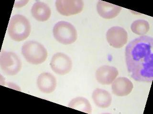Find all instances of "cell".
<instances>
[{"mask_svg":"<svg viewBox=\"0 0 153 114\" xmlns=\"http://www.w3.org/2000/svg\"><path fill=\"white\" fill-rule=\"evenodd\" d=\"M31 13L33 18L39 21L48 20L51 16V9L47 4L41 1H37L33 4Z\"/></svg>","mask_w":153,"mask_h":114,"instance_id":"cell-13","label":"cell"},{"mask_svg":"<svg viewBox=\"0 0 153 114\" xmlns=\"http://www.w3.org/2000/svg\"><path fill=\"white\" fill-rule=\"evenodd\" d=\"M68 107L88 114L92 112L91 104L85 97H77L72 99L68 104Z\"/></svg>","mask_w":153,"mask_h":114,"instance_id":"cell-15","label":"cell"},{"mask_svg":"<svg viewBox=\"0 0 153 114\" xmlns=\"http://www.w3.org/2000/svg\"><path fill=\"white\" fill-rule=\"evenodd\" d=\"M112 92L117 96H124L130 94L134 88L131 81L125 77H119L112 84Z\"/></svg>","mask_w":153,"mask_h":114,"instance_id":"cell-10","label":"cell"},{"mask_svg":"<svg viewBox=\"0 0 153 114\" xmlns=\"http://www.w3.org/2000/svg\"><path fill=\"white\" fill-rule=\"evenodd\" d=\"M50 65L53 71L56 73L63 75L71 70L72 61L68 55L59 52L53 56Z\"/></svg>","mask_w":153,"mask_h":114,"instance_id":"cell-6","label":"cell"},{"mask_svg":"<svg viewBox=\"0 0 153 114\" xmlns=\"http://www.w3.org/2000/svg\"><path fill=\"white\" fill-rule=\"evenodd\" d=\"M118 75L116 68L110 66H103L98 69L96 72V80L101 84L109 85L112 84Z\"/></svg>","mask_w":153,"mask_h":114,"instance_id":"cell-9","label":"cell"},{"mask_svg":"<svg viewBox=\"0 0 153 114\" xmlns=\"http://www.w3.org/2000/svg\"><path fill=\"white\" fill-rule=\"evenodd\" d=\"M0 66L6 75H16L20 71L22 62L16 54L9 51H2L0 56Z\"/></svg>","mask_w":153,"mask_h":114,"instance_id":"cell-5","label":"cell"},{"mask_svg":"<svg viewBox=\"0 0 153 114\" xmlns=\"http://www.w3.org/2000/svg\"><path fill=\"white\" fill-rule=\"evenodd\" d=\"M131 28L134 33L139 35L143 36L149 31V23L144 20H137L132 23Z\"/></svg>","mask_w":153,"mask_h":114,"instance_id":"cell-16","label":"cell"},{"mask_svg":"<svg viewBox=\"0 0 153 114\" xmlns=\"http://www.w3.org/2000/svg\"><path fill=\"white\" fill-rule=\"evenodd\" d=\"M55 5L57 12L66 16L80 13L84 6L81 0H57Z\"/></svg>","mask_w":153,"mask_h":114,"instance_id":"cell-7","label":"cell"},{"mask_svg":"<svg viewBox=\"0 0 153 114\" xmlns=\"http://www.w3.org/2000/svg\"><path fill=\"white\" fill-rule=\"evenodd\" d=\"M37 85L42 92L51 93L54 91L56 88V78L50 73H42L37 78Z\"/></svg>","mask_w":153,"mask_h":114,"instance_id":"cell-11","label":"cell"},{"mask_svg":"<svg viewBox=\"0 0 153 114\" xmlns=\"http://www.w3.org/2000/svg\"><path fill=\"white\" fill-rule=\"evenodd\" d=\"M122 9L120 6L102 1H99L97 3V12L99 15L104 19H111L116 17Z\"/></svg>","mask_w":153,"mask_h":114,"instance_id":"cell-12","label":"cell"},{"mask_svg":"<svg viewBox=\"0 0 153 114\" xmlns=\"http://www.w3.org/2000/svg\"><path fill=\"white\" fill-rule=\"evenodd\" d=\"M22 53L27 61L33 65L42 64L48 57V51L43 45L35 41H28L23 44Z\"/></svg>","mask_w":153,"mask_h":114,"instance_id":"cell-3","label":"cell"},{"mask_svg":"<svg viewBox=\"0 0 153 114\" xmlns=\"http://www.w3.org/2000/svg\"><path fill=\"white\" fill-rule=\"evenodd\" d=\"M92 99L96 106L100 108H107L112 102L110 93L104 89L96 88L92 93Z\"/></svg>","mask_w":153,"mask_h":114,"instance_id":"cell-14","label":"cell"},{"mask_svg":"<svg viewBox=\"0 0 153 114\" xmlns=\"http://www.w3.org/2000/svg\"><path fill=\"white\" fill-rule=\"evenodd\" d=\"M153 39L143 36L129 43L126 59L131 78L139 82L151 83L153 80Z\"/></svg>","mask_w":153,"mask_h":114,"instance_id":"cell-1","label":"cell"},{"mask_svg":"<svg viewBox=\"0 0 153 114\" xmlns=\"http://www.w3.org/2000/svg\"><path fill=\"white\" fill-rule=\"evenodd\" d=\"M53 32L57 42L64 45L72 44L77 39L75 28L67 21H60L56 23L53 28Z\"/></svg>","mask_w":153,"mask_h":114,"instance_id":"cell-4","label":"cell"},{"mask_svg":"<svg viewBox=\"0 0 153 114\" xmlns=\"http://www.w3.org/2000/svg\"><path fill=\"white\" fill-rule=\"evenodd\" d=\"M31 30L30 23L24 16L16 14L10 19L8 32L13 40L16 42L25 40L30 35Z\"/></svg>","mask_w":153,"mask_h":114,"instance_id":"cell-2","label":"cell"},{"mask_svg":"<svg viewBox=\"0 0 153 114\" xmlns=\"http://www.w3.org/2000/svg\"><path fill=\"white\" fill-rule=\"evenodd\" d=\"M106 39L110 46L115 48H121L127 42L128 34L124 28L114 26L108 30Z\"/></svg>","mask_w":153,"mask_h":114,"instance_id":"cell-8","label":"cell"}]
</instances>
